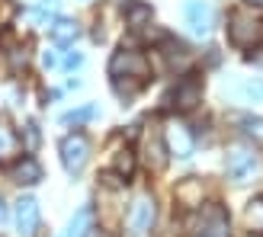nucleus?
I'll list each match as a JSON object with an SVG mask.
<instances>
[{"label":"nucleus","mask_w":263,"mask_h":237,"mask_svg":"<svg viewBox=\"0 0 263 237\" xmlns=\"http://www.w3.org/2000/svg\"><path fill=\"white\" fill-rule=\"evenodd\" d=\"M228 173L238 183L251 180L257 173V154L251 148H244V144H234V148L228 151Z\"/></svg>","instance_id":"nucleus-6"},{"label":"nucleus","mask_w":263,"mask_h":237,"mask_svg":"<svg viewBox=\"0 0 263 237\" xmlns=\"http://www.w3.org/2000/svg\"><path fill=\"white\" fill-rule=\"evenodd\" d=\"M51 38H55L58 45H71V42L81 38V26L74 19H55L51 23Z\"/></svg>","instance_id":"nucleus-12"},{"label":"nucleus","mask_w":263,"mask_h":237,"mask_svg":"<svg viewBox=\"0 0 263 237\" xmlns=\"http://www.w3.org/2000/svg\"><path fill=\"white\" fill-rule=\"evenodd\" d=\"M93 231V208H81L74 218H71V228H68V237H87Z\"/></svg>","instance_id":"nucleus-15"},{"label":"nucleus","mask_w":263,"mask_h":237,"mask_svg":"<svg viewBox=\"0 0 263 237\" xmlns=\"http://www.w3.org/2000/svg\"><path fill=\"white\" fill-rule=\"evenodd\" d=\"M183 16H186V26L196 35L212 32V7H209L205 0H186V4H183Z\"/></svg>","instance_id":"nucleus-8"},{"label":"nucleus","mask_w":263,"mask_h":237,"mask_svg":"<svg viewBox=\"0 0 263 237\" xmlns=\"http://www.w3.org/2000/svg\"><path fill=\"white\" fill-rule=\"evenodd\" d=\"M7 218V205H4V199H0V221Z\"/></svg>","instance_id":"nucleus-26"},{"label":"nucleus","mask_w":263,"mask_h":237,"mask_svg":"<svg viewBox=\"0 0 263 237\" xmlns=\"http://www.w3.org/2000/svg\"><path fill=\"white\" fill-rule=\"evenodd\" d=\"M170 100H174V109L177 112H190V109L199 106V100H202V84L196 81V77H183V81L174 87Z\"/></svg>","instance_id":"nucleus-7"},{"label":"nucleus","mask_w":263,"mask_h":237,"mask_svg":"<svg viewBox=\"0 0 263 237\" xmlns=\"http://www.w3.org/2000/svg\"><path fill=\"white\" fill-rule=\"evenodd\" d=\"M13 154H20V138H16L13 128H7L0 122V164H7Z\"/></svg>","instance_id":"nucleus-16"},{"label":"nucleus","mask_w":263,"mask_h":237,"mask_svg":"<svg viewBox=\"0 0 263 237\" xmlns=\"http://www.w3.org/2000/svg\"><path fill=\"white\" fill-rule=\"evenodd\" d=\"M244 93L251 96L254 103H263V81H254V84H247V87H244Z\"/></svg>","instance_id":"nucleus-23"},{"label":"nucleus","mask_w":263,"mask_h":237,"mask_svg":"<svg viewBox=\"0 0 263 237\" xmlns=\"http://www.w3.org/2000/svg\"><path fill=\"white\" fill-rule=\"evenodd\" d=\"M244 221L254 234H263V195L247 202V212H244Z\"/></svg>","instance_id":"nucleus-18"},{"label":"nucleus","mask_w":263,"mask_h":237,"mask_svg":"<svg viewBox=\"0 0 263 237\" xmlns=\"http://www.w3.org/2000/svg\"><path fill=\"white\" fill-rule=\"evenodd\" d=\"M154 215H157L154 199L151 195H138V199L132 202V208H128V218H125L128 237H148V231L154 225Z\"/></svg>","instance_id":"nucleus-5"},{"label":"nucleus","mask_w":263,"mask_h":237,"mask_svg":"<svg viewBox=\"0 0 263 237\" xmlns=\"http://www.w3.org/2000/svg\"><path fill=\"white\" fill-rule=\"evenodd\" d=\"M241 128H244V135H251L254 141H263V118L244 115V118H241Z\"/></svg>","instance_id":"nucleus-22"},{"label":"nucleus","mask_w":263,"mask_h":237,"mask_svg":"<svg viewBox=\"0 0 263 237\" xmlns=\"http://www.w3.org/2000/svg\"><path fill=\"white\" fill-rule=\"evenodd\" d=\"M190 237H231L225 208H221V205H205L199 212V218H196Z\"/></svg>","instance_id":"nucleus-4"},{"label":"nucleus","mask_w":263,"mask_h":237,"mask_svg":"<svg viewBox=\"0 0 263 237\" xmlns=\"http://www.w3.org/2000/svg\"><path fill=\"white\" fill-rule=\"evenodd\" d=\"M247 4H251V7H260V10H263V0H247Z\"/></svg>","instance_id":"nucleus-27"},{"label":"nucleus","mask_w":263,"mask_h":237,"mask_svg":"<svg viewBox=\"0 0 263 237\" xmlns=\"http://www.w3.org/2000/svg\"><path fill=\"white\" fill-rule=\"evenodd\" d=\"M81 61H84L81 55H68V58H64L61 64H64V68H77V64H81Z\"/></svg>","instance_id":"nucleus-25"},{"label":"nucleus","mask_w":263,"mask_h":237,"mask_svg":"<svg viewBox=\"0 0 263 237\" xmlns=\"http://www.w3.org/2000/svg\"><path fill=\"white\" fill-rule=\"evenodd\" d=\"M164 144H167V151L174 154V157H190L193 148H196L190 128L183 125V122H170V125L164 128Z\"/></svg>","instance_id":"nucleus-9"},{"label":"nucleus","mask_w":263,"mask_h":237,"mask_svg":"<svg viewBox=\"0 0 263 237\" xmlns=\"http://www.w3.org/2000/svg\"><path fill=\"white\" fill-rule=\"evenodd\" d=\"M58 10H61V0H42L39 7H32V10H29V19H32L35 26H48V19L55 16Z\"/></svg>","instance_id":"nucleus-17"},{"label":"nucleus","mask_w":263,"mask_h":237,"mask_svg":"<svg viewBox=\"0 0 263 237\" xmlns=\"http://www.w3.org/2000/svg\"><path fill=\"white\" fill-rule=\"evenodd\" d=\"M164 55H167V61L170 64H186V45H183V42H174V38H164Z\"/></svg>","instance_id":"nucleus-20"},{"label":"nucleus","mask_w":263,"mask_h":237,"mask_svg":"<svg viewBox=\"0 0 263 237\" xmlns=\"http://www.w3.org/2000/svg\"><path fill=\"white\" fill-rule=\"evenodd\" d=\"M151 16H154V13H151L148 4H128V7H125V23H128L135 32L144 29V26H151Z\"/></svg>","instance_id":"nucleus-13"},{"label":"nucleus","mask_w":263,"mask_h":237,"mask_svg":"<svg viewBox=\"0 0 263 237\" xmlns=\"http://www.w3.org/2000/svg\"><path fill=\"white\" fill-rule=\"evenodd\" d=\"M10 176L16 183H26V186H35V183L42 180V167H39L35 157H20V161L10 167Z\"/></svg>","instance_id":"nucleus-11"},{"label":"nucleus","mask_w":263,"mask_h":237,"mask_svg":"<svg viewBox=\"0 0 263 237\" xmlns=\"http://www.w3.org/2000/svg\"><path fill=\"white\" fill-rule=\"evenodd\" d=\"M109 74L116 81H119V77H132V81L144 84V81H151V61L135 48H119L109 61Z\"/></svg>","instance_id":"nucleus-1"},{"label":"nucleus","mask_w":263,"mask_h":237,"mask_svg":"<svg viewBox=\"0 0 263 237\" xmlns=\"http://www.w3.org/2000/svg\"><path fill=\"white\" fill-rule=\"evenodd\" d=\"M35 144H39V125L29 122V125H26V148L35 151Z\"/></svg>","instance_id":"nucleus-24"},{"label":"nucleus","mask_w":263,"mask_h":237,"mask_svg":"<svg viewBox=\"0 0 263 237\" xmlns=\"http://www.w3.org/2000/svg\"><path fill=\"white\" fill-rule=\"evenodd\" d=\"M58 151H61V164H64V170H68L71 176H77V173L87 167V161H90V138L84 135V131L64 135L61 144H58Z\"/></svg>","instance_id":"nucleus-3"},{"label":"nucleus","mask_w":263,"mask_h":237,"mask_svg":"<svg viewBox=\"0 0 263 237\" xmlns=\"http://www.w3.org/2000/svg\"><path fill=\"white\" fill-rule=\"evenodd\" d=\"M35 228H39V202L32 195H23L16 202V231L20 237H32Z\"/></svg>","instance_id":"nucleus-10"},{"label":"nucleus","mask_w":263,"mask_h":237,"mask_svg":"<svg viewBox=\"0 0 263 237\" xmlns=\"http://www.w3.org/2000/svg\"><path fill=\"white\" fill-rule=\"evenodd\" d=\"M228 38L238 48H251L263 38V23L257 16H251V13H244V10H234L228 16Z\"/></svg>","instance_id":"nucleus-2"},{"label":"nucleus","mask_w":263,"mask_h":237,"mask_svg":"<svg viewBox=\"0 0 263 237\" xmlns=\"http://www.w3.org/2000/svg\"><path fill=\"white\" fill-rule=\"evenodd\" d=\"M93 115H97V106H81V109L64 112L61 122H64V125H81V122H87V118H93Z\"/></svg>","instance_id":"nucleus-21"},{"label":"nucleus","mask_w":263,"mask_h":237,"mask_svg":"<svg viewBox=\"0 0 263 237\" xmlns=\"http://www.w3.org/2000/svg\"><path fill=\"white\" fill-rule=\"evenodd\" d=\"M167 144H164V131L161 135H157L154 141L148 138V164H151V170H157V173H161V170L167 167Z\"/></svg>","instance_id":"nucleus-14"},{"label":"nucleus","mask_w":263,"mask_h":237,"mask_svg":"<svg viewBox=\"0 0 263 237\" xmlns=\"http://www.w3.org/2000/svg\"><path fill=\"white\" fill-rule=\"evenodd\" d=\"M112 170H116V176H122V180H128L132 173H135V151H119L116 154V161H112Z\"/></svg>","instance_id":"nucleus-19"}]
</instances>
